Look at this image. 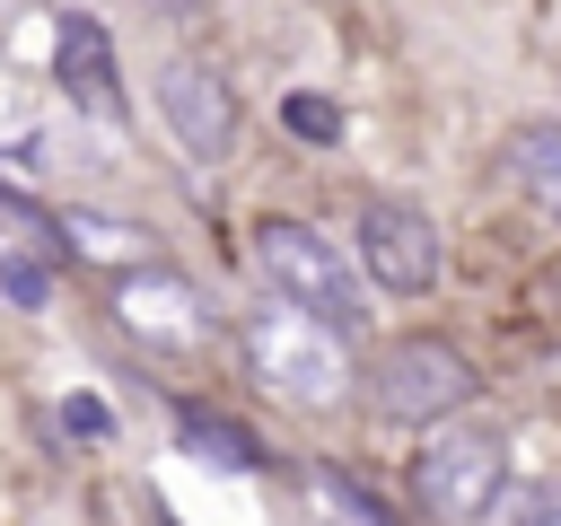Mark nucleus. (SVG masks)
Instances as JSON below:
<instances>
[{"instance_id":"8","label":"nucleus","mask_w":561,"mask_h":526,"mask_svg":"<svg viewBox=\"0 0 561 526\" xmlns=\"http://www.w3.org/2000/svg\"><path fill=\"white\" fill-rule=\"evenodd\" d=\"M53 70H61V96H70L79 114H96V123H114V114H123V61H114L105 18L70 9V18H61V35H53Z\"/></svg>"},{"instance_id":"14","label":"nucleus","mask_w":561,"mask_h":526,"mask_svg":"<svg viewBox=\"0 0 561 526\" xmlns=\"http://www.w3.org/2000/svg\"><path fill=\"white\" fill-rule=\"evenodd\" d=\"M280 114H289V132H298V140H333V132H342V114H333L324 96H307V88H298V96H280Z\"/></svg>"},{"instance_id":"12","label":"nucleus","mask_w":561,"mask_h":526,"mask_svg":"<svg viewBox=\"0 0 561 526\" xmlns=\"http://www.w3.org/2000/svg\"><path fill=\"white\" fill-rule=\"evenodd\" d=\"M0 289H9V307H18V316H44V298H53V272H44V254H18V245H0Z\"/></svg>"},{"instance_id":"7","label":"nucleus","mask_w":561,"mask_h":526,"mask_svg":"<svg viewBox=\"0 0 561 526\" xmlns=\"http://www.w3.org/2000/svg\"><path fill=\"white\" fill-rule=\"evenodd\" d=\"M359 263H368L377 289L421 298V289L438 281V228H430L412 202H368V210H359Z\"/></svg>"},{"instance_id":"11","label":"nucleus","mask_w":561,"mask_h":526,"mask_svg":"<svg viewBox=\"0 0 561 526\" xmlns=\"http://www.w3.org/2000/svg\"><path fill=\"white\" fill-rule=\"evenodd\" d=\"M184 447H193L202 465H228V473H254V465H263L254 438H245L237 421H219V412H184Z\"/></svg>"},{"instance_id":"1","label":"nucleus","mask_w":561,"mask_h":526,"mask_svg":"<svg viewBox=\"0 0 561 526\" xmlns=\"http://www.w3.org/2000/svg\"><path fill=\"white\" fill-rule=\"evenodd\" d=\"M237 342H245V368H254L280 403L324 412V403L351 395V342H342V324L316 316V307H298V298H280V289L237 316Z\"/></svg>"},{"instance_id":"16","label":"nucleus","mask_w":561,"mask_h":526,"mask_svg":"<svg viewBox=\"0 0 561 526\" xmlns=\"http://www.w3.org/2000/svg\"><path fill=\"white\" fill-rule=\"evenodd\" d=\"M508 526H561V500H535L526 517H508Z\"/></svg>"},{"instance_id":"15","label":"nucleus","mask_w":561,"mask_h":526,"mask_svg":"<svg viewBox=\"0 0 561 526\" xmlns=\"http://www.w3.org/2000/svg\"><path fill=\"white\" fill-rule=\"evenodd\" d=\"M61 421H70L79 438H114V412H105L96 395H61Z\"/></svg>"},{"instance_id":"3","label":"nucleus","mask_w":561,"mask_h":526,"mask_svg":"<svg viewBox=\"0 0 561 526\" xmlns=\"http://www.w3.org/2000/svg\"><path fill=\"white\" fill-rule=\"evenodd\" d=\"M254 263H263V281H272L280 298H298V307H316V316H333V324H359L351 254H342L324 228H307V219H263Z\"/></svg>"},{"instance_id":"2","label":"nucleus","mask_w":561,"mask_h":526,"mask_svg":"<svg viewBox=\"0 0 561 526\" xmlns=\"http://www.w3.org/2000/svg\"><path fill=\"white\" fill-rule=\"evenodd\" d=\"M500 482H508L500 421H438L430 447H421V465H412V491H421V508L438 526H482L491 500H500Z\"/></svg>"},{"instance_id":"10","label":"nucleus","mask_w":561,"mask_h":526,"mask_svg":"<svg viewBox=\"0 0 561 526\" xmlns=\"http://www.w3.org/2000/svg\"><path fill=\"white\" fill-rule=\"evenodd\" d=\"M61 237H70V254H96V263H149V228L105 219V210H70Z\"/></svg>"},{"instance_id":"4","label":"nucleus","mask_w":561,"mask_h":526,"mask_svg":"<svg viewBox=\"0 0 561 526\" xmlns=\"http://www.w3.org/2000/svg\"><path fill=\"white\" fill-rule=\"evenodd\" d=\"M114 316H123V333H131L140 351H167V359H193V351L210 342L202 289H193L184 272H167V263H131L123 289H114Z\"/></svg>"},{"instance_id":"13","label":"nucleus","mask_w":561,"mask_h":526,"mask_svg":"<svg viewBox=\"0 0 561 526\" xmlns=\"http://www.w3.org/2000/svg\"><path fill=\"white\" fill-rule=\"evenodd\" d=\"M307 482H316V500H324V508H333V517H342V526H394V517H386V508H377V500H368V491H359V482H342V473H333V465H316V473H307Z\"/></svg>"},{"instance_id":"6","label":"nucleus","mask_w":561,"mask_h":526,"mask_svg":"<svg viewBox=\"0 0 561 526\" xmlns=\"http://www.w3.org/2000/svg\"><path fill=\"white\" fill-rule=\"evenodd\" d=\"M158 123L175 132V149L184 158H228V140H237V96H228V79L210 70V61H193V53H175V61H158Z\"/></svg>"},{"instance_id":"5","label":"nucleus","mask_w":561,"mask_h":526,"mask_svg":"<svg viewBox=\"0 0 561 526\" xmlns=\"http://www.w3.org/2000/svg\"><path fill=\"white\" fill-rule=\"evenodd\" d=\"M368 395H377V412H394V421H447V412H465L473 368H465L447 342H394V351L368 368Z\"/></svg>"},{"instance_id":"9","label":"nucleus","mask_w":561,"mask_h":526,"mask_svg":"<svg viewBox=\"0 0 561 526\" xmlns=\"http://www.w3.org/2000/svg\"><path fill=\"white\" fill-rule=\"evenodd\" d=\"M500 167H508V184H517L543 219H561V123H517L508 149H500Z\"/></svg>"}]
</instances>
